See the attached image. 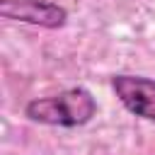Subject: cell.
Returning <instances> with one entry per match:
<instances>
[{
  "label": "cell",
  "instance_id": "7a4b0ae2",
  "mask_svg": "<svg viewBox=\"0 0 155 155\" xmlns=\"http://www.w3.org/2000/svg\"><path fill=\"white\" fill-rule=\"evenodd\" d=\"M109 85L128 114L155 124V80L153 78L116 73V75H111Z\"/></svg>",
  "mask_w": 155,
  "mask_h": 155
},
{
  "label": "cell",
  "instance_id": "3957f363",
  "mask_svg": "<svg viewBox=\"0 0 155 155\" xmlns=\"http://www.w3.org/2000/svg\"><path fill=\"white\" fill-rule=\"evenodd\" d=\"M0 17L41 29H61L68 24V10L53 0H0Z\"/></svg>",
  "mask_w": 155,
  "mask_h": 155
},
{
  "label": "cell",
  "instance_id": "6da1fadb",
  "mask_svg": "<svg viewBox=\"0 0 155 155\" xmlns=\"http://www.w3.org/2000/svg\"><path fill=\"white\" fill-rule=\"evenodd\" d=\"M99 111L97 97L78 85L68 87L58 94L48 97H34L24 104V116L41 126H56V128H80L90 124Z\"/></svg>",
  "mask_w": 155,
  "mask_h": 155
}]
</instances>
